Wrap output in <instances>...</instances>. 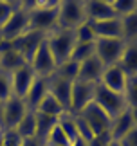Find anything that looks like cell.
<instances>
[{"instance_id": "cell-1", "label": "cell", "mask_w": 137, "mask_h": 146, "mask_svg": "<svg viewBox=\"0 0 137 146\" xmlns=\"http://www.w3.org/2000/svg\"><path fill=\"white\" fill-rule=\"evenodd\" d=\"M58 5L60 0H38L36 9H33L29 16V31H38L49 35L58 29Z\"/></svg>"}, {"instance_id": "cell-2", "label": "cell", "mask_w": 137, "mask_h": 146, "mask_svg": "<svg viewBox=\"0 0 137 146\" xmlns=\"http://www.w3.org/2000/svg\"><path fill=\"white\" fill-rule=\"evenodd\" d=\"M45 43L53 54V58L56 61V65L63 63V61L70 60L72 49H74V33L72 31H61V29H54L45 36Z\"/></svg>"}, {"instance_id": "cell-3", "label": "cell", "mask_w": 137, "mask_h": 146, "mask_svg": "<svg viewBox=\"0 0 137 146\" xmlns=\"http://www.w3.org/2000/svg\"><path fill=\"white\" fill-rule=\"evenodd\" d=\"M85 18L83 0H60L58 5V29L61 31H74L81 25Z\"/></svg>"}, {"instance_id": "cell-4", "label": "cell", "mask_w": 137, "mask_h": 146, "mask_svg": "<svg viewBox=\"0 0 137 146\" xmlns=\"http://www.w3.org/2000/svg\"><path fill=\"white\" fill-rule=\"evenodd\" d=\"M94 103H98L112 119L117 117V115H121L123 112H126L130 108V103H128V99H126L124 94L112 92V90H108V88H105L103 85H99V83L96 85Z\"/></svg>"}, {"instance_id": "cell-5", "label": "cell", "mask_w": 137, "mask_h": 146, "mask_svg": "<svg viewBox=\"0 0 137 146\" xmlns=\"http://www.w3.org/2000/svg\"><path fill=\"white\" fill-rule=\"evenodd\" d=\"M74 115H79L85 123H87L88 128H90V132L94 133V137L105 135V133L110 132L112 117L108 115L98 103H94V101H92L90 105L85 106V108L79 112V114H74Z\"/></svg>"}, {"instance_id": "cell-6", "label": "cell", "mask_w": 137, "mask_h": 146, "mask_svg": "<svg viewBox=\"0 0 137 146\" xmlns=\"http://www.w3.org/2000/svg\"><path fill=\"white\" fill-rule=\"evenodd\" d=\"M124 49V40H112V38H96L94 42V56L105 67L117 65Z\"/></svg>"}, {"instance_id": "cell-7", "label": "cell", "mask_w": 137, "mask_h": 146, "mask_svg": "<svg viewBox=\"0 0 137 146\" xmlns=\"http://www.w3.org/2000/svg\"><path fill=\"white\" fill-rule=\"evenodd\" d=\"M27 31H29V16L18 4V7L13 11V15L7 18V22L0 27V36L7 42H13L16 38L24 36Z\"/></svg>"}, {"instance_id": "cell-8", "label": "cell", "mask_w": 137, "mask_h": 146, "mask_svg": "<svg viewBox=\"0 0 137 146\" xmlns=\"http://www.w3.org/2000/svg\"><path fill=\"white\" fill-rule=\"evenodd\" d=\"M94 94H96V83L74 80L72 92H70V112L68 114H79L85 106L94 101Z\"/></svg>"}, {"instance_id": "cell-9", "label": "cell", "mask_w": 137, "mask_h": 146, "mask_svg": "<svg viewBox=\"0 0 137 146\" xmlns=\"http://www.w3.org/2000/svg\"><path fill=\"white\" fill-rule=\"evenodd\" d=\"M45 36L43 33H38V31H27L24 36L16 38V40H13L11 43H13V49L18 50V52L24 56V60L27 61V63H31L33 56L36 54V50L40 49V45L45 42Z\"/></svg>"}, {"instance_id": "cell-10", "label": "cell", "mask_w": 137, "mask_h": 146, "mask_svg": "<svg viewBox=\"0 0 137 146\" xmlns=\"http://www.w3.org/2000/svg\"><path fill=\"white\" fill-rule=\"evenodd\" d=\"M29 110L25 106V101L11 96L4 101V121H2V130H13V128L20 123V119L25 115V112Z\"/></svg>"}, {"instance_id": "cell-11", "label": "cell", "mask_w": 137, "mask_h": 146, "mask_svg": "<svg viewBox=\"0 0 137 146\" xmlns=\"http://www.w3.org/2000/svg\"><path fill=\"white\" fill-rule=\"evenodd\" d=\"M29 65H31V69L34 70V74H36L38 78H51L54 74L56 67H58L45 42L40 45V49L36 50V54L33 56Z\"/></svg>"}, {"instance_id": "cell-12", "label": "cell", "mask_w": 137, "mask_h": 146, "mask_svg": "<svg viewBox=\"0 0 137 146\" xmlns=\"http://www.w3.org/2000/svg\"><path fill=\"white\" fill-rule=\"evenodd\" d=\"M99 85H103L112 92L124 94L126 92V85H128V78L121 70L119 65H110V67H105V70L101 74V80H99Z\"/></svg>"}, {"instance_id": "cell-13", "label": "cell", "mask_w": 137, "mask_h": 146, "mask_svg": "<svg viewBox=\"0 0 137 146\" xmlns=\"http://www.w3.org/2000/svg\"><path fill=\"white\" fill-rule=\"evenodd\" d=\"M34 78H36V74H34V70L31 69V65H24V67H20L18 70H15L13 74H11V90H13V96L24 99L25 94L29 92Z\"/></svg>"}, {"instance_id": "cell-14", "label": "cell", "mask_w": 137, "mask_h": 146, "mask_svg": "<svg viewBox=\"0 0 137 146\" xmlns=\"http://www.w3.org/2000/svg\"><path fill=\"white\" fill-rule=\"evenodd\" d=\"M70 92H72V81L53 74L49 78V94L65 108V112H70Z\"/></svg>"}, {"instance_id": "cell-15", "label": "cell", "mask_w": 137, "mask_h": 146, "mask_svg": "<svg viewBox=\"0 0 137 146\" xmlns=\"http://www.w3.org/2000/svg\"><path fill=\"white\" fill-rule=\"evenodd\" d=\"M83 9H85V18L88 22L116 18L108 0H83Z\"/></svg>"}, {"instance_id": "cell-16", "label": "cell", "mask_w": 137, "mask_h": 146, "mask_svg": "<svg viewBox=\"0 0 137 146\" xmlns=\"http://www.w3.org/2000/svg\"><path fill=\"white\" fill-rule=\"evenodd\" d=\"M103 70H105V65H103L96 56H92V58H88V60H85V61L79 63L76 80H81V81H87V83H96V85H98L99 80H101Z\"/></svg>"}, {"instance_id": "cell-17", "label": "cell", "mask_w": 137, "mask_h": 146, "mask_svg": "<svg viewBox=\"0 0 137 146\" xmlns=\"http://www.w3.org/2000/svg\"><path fill=\"white\" fill-rule=\"evenodd\" d=\"M94 27L96 38H112V40H123V27L121 18H108L101 22H90Z\"/></svg>"}, {"instance_id": "cell-18", "label": "cell", "mask_w": 137, "mask_h": 146, "mask_svg": "<svg viewBox=\"0 0 137 146\" xmlns=\"http://www.w3.org/2000/svg\"><path fill=\"white\" fill-rule=\"evenodd\" d=\"M117 65L126 74V78L137 76V42H124V49Z\"/></svg>"}, {"instance_id": "cell-19", "label": "cell", "mask_w": 137, "mask_h": 146, "mask_svg": "<svg viewBox=\"0 0 137 146\" xmlns=\"http://www.w3.org/2000/svg\"><path fill=\"white\" fill-rule=\"evenodd\" d=\"M49 92V78H34V81H33V85L29 88V92L25 94V106L29 110H36V106L38 103L42 101V98L45 96V94Z\"/></svg>"}, {"instance_id": "cell-20", "label": "cell", "mask_w": 137, "mask_h": 146, "mask_svg": "<svg viewBox=\"0 0 137 146\" xmlns=\"http://www.w3.org/2000/svg\"><path fill=\"white\" fill-rule=\"evenodd\" d=\"M134 128V123H132V117H130V112H123L121 115L114 117L112 119V125H110V139H117V141H121V139L126 135V133Z\"/></svg>"}, {"instance_id": "cell-21", "label": "cell", "mask_w": 137, "mask_h": 146, "mask_svg": "<svg viewBox=\"0 0 137 146\" xmlns=\"http://www.w3.org/2000/svg\"><path fill=\"white\" fill-rule=\"evenodd\" d=\"M34 112H38V114H43V115L56 117V119H60L61 115L68 114V112H65V108H63V106H61L53 96H51L49 92L42 98V101L38 103V106H36V110H34Z\"/></svg>"}, {"instance_id": "cell-22", "label": "cell", "mask_w": 137, "mask_h": 146, "mask_svg": "<svg viewBox=\"0 0 137 146\" xmlns=\"http://www.w3.org/2000/svg\"><path fill=\"white\" fill-rule=\"evenodd\" d=\"M24 65H29L27 61L24 60V56H22L18 50H9V52H4V54H0V69L5 70V72H9V74H13L15 70H18L20 67H24Z\"/></svg>"}, {"instance_id": "cell-23", "label": "cell", "mask_w": 137, "mask_h": 146, "mask_svg": "<svg viewBox=\"0 0 137 146\" xmlns=\"http://www.w3.org/2000/svg\"><path fill=\"white\" fill-rule=\"evenodd\" d=\"M13 130H16V133L22 139H29V137L36 135V114H34V110H27L25 115L22 117L20 123Z\"/></svg>"}, {"instance_id": "cell-24", "label": "cell", "mask_w": 137, "mask_h": 146, "mask_svg": "<svg viewBox=\"0 0 137 146\" xmlns=\"http://www.w3.org/2000/svg\"><path fill=\"white\" fill-rule=\"evenodd\" d=\"M36 114V139L40 141H45V137L51 133V130L58 125V119L56 117H51V115H43V114H38V112H34Z\"/></svg>"}, {"instance_id": "cell-25", "label": "cell", "mask_w": 137, "mask_h": 146, "mask_svg": "<svg viewBox=\"0 0 137 146\" xmlns=\"http://www.w3.org/2000/svg\"><path fill=\"white\" fill-rule=\"evenodd\" d=\"M123 27V40L124 42H137V11L121 18Z\"/></svg>"}, {"instance_id": "cell-26", "label": "cell", "mask_w": 137, "mask_h": 146, "mask_svg": "<svg viewBox=\"0 0 137 146\" xmlns=\"http://www.w3.org/2000/svg\"><path fill=\"white\" fill-rule=\"evenodd\" d=\"M72 33H74V42L76 43H94L96 42L94 27L88 20H85L81 25H78Z\"/></svg>"}, {"instance_id": "cell-27", "label": "cell", "mask_w": 137, "mask_h": 146, "mask_svg": "<svg viewBox=\"0 0 137 146\" xmlns=\"http://www.w3.org/2000/svg\"><path fill=\"white\" fill-rule=\"evenodd\" d=\"M108 2L117 18H123V16L137 11V0H108Z\"/></svg>"}, {"instance_id": "cell-28", "label": "cell", "mask_w": 137, "mask_h": 146, "mask_svg": "<svg viewBox=\"0 0 137 146\" xmlns=\"http://www.w3.org/2000/svg\"><path fill=\"white\" fill-rule=\"evenodd\" d=\"M78 69H79V63H76V61H72V60H67V61H63V63H60L56 67L54 74L63 78V80L74 81L78 78Z\"/></svg>"}, {"instance_id": "cell-29", "label": "cell", "mask_w": 137, "mask_h": 146, "mask_svg": "<svg viewBox=\"0 0 137 146\" xmlns=\"http://www.w3.org/2000/svg\"><path fill=\"white\" fill-rule=\"evenodd\" d=\"M58 126L63 130V133L70 139V141H74V139H78V126H76V117H74L72 114H65L61 115L58 119Z\"/></svg>"}, {"instance_id": "cell-30", "label": "cell", "mask_w": 137, "mask_h": 146, "mask_svg": "<svg viewBox=\"0 0 137 146\" xmlns=\"http://www.w3.org/2000/svg\"><path fill=\"white\" fill-rule=\"evenodd\" d=\"M94 56V43H74L70 60L76 61V63H81V61L88 60Z\"/></svg>"}, {"instance_id": "cell-31", "label": "cell", "mask_w": 137, "mask_h": 146, "mask_svg": "<svg viewBox=\"0 0 137 146\" xmlns=\"http://www.w3.org/2000/svg\"><path fill=\"white\" fill-rule=\"evenodd\" d=\"M43 146H70V139H68L63 133V130L56 125L53 130H51L49 135L45 137Z\"/></svg>"}, {"instance_id": "cell-32", "label": "cell", "mask_w": 137, "mask_h": 146, "mask_svg": "<svg viewBox=\"0 0 137 146\" xmlns=\"http://www.w3.org/2000/svg\"><path fill=\"white\" fill-rule=\"evenodd\" d=\"M13 96V90H11V74L0 69V101H4Z\"/></svg>"}, {"instance_id": "cell-33", "label": "cell", "mask_w": 137, "mask_h": 146, "mask_svg": "<svg viewBox=\"0 0 137 146\" xmlns=\"http://www.w3.org/2000/svg\"><path fill=\"white\" fill-rule=\"evenodd\" d=\"M16 7H18V2L15 0H0V27L7 22V18L13 15Z\"/></svg>"}, {"instance_id": "cell-34", "label": "cell", "mask_w": 137, "mask_h": 146, "mask_svg": "<svg viewBox=\"0 0 137 146\" xmlns=\"http://www.w3.org/2000/svg\"><path fill=\"white\" fill-rule=\"evenodd\" d=\"M22 139L16 130H2V146H22Z\"/></svg>"}, {"instance_id": "cell-35", "label": "cell", "mask_w": 137, "mask_h": 146, "mask_svg": "<svg viewBox=\"0 0 137 146\" xmlns=\"http://www.w3.org/2000/svg\"><path fill=\"white\" fill-rule=\"evenodd\" d=\"M124 96H126L130 106L137 105V76L135 78H128V85H126V92H124Z\"/></svg>"}, {"instance_id": "cell-36", "label": "cell", "mask_w": 137, "mask_h": 146, "mask_svg": "<svg viewBox=\"0 0 137 146\" xmlns=\"http://www.w3.org/2000/svg\"><path fill=\"white\" fill-rule=\"evenodd\" d=\"M123 146H137V126H134L126 135L121 139Z\"/></svg>"}, {"instance_id": "cell-37", "label": "cell", "mask_w": 137, "mask_h": 146, "mask_svg": "<svg viewBox=\"0 0 137 146\" xmlns=\"http://www.w3.org/2000/svg\"><path fill=\"white\" fill-rule=\"evenodd\" d=\"M22 146H43V143L40 141V139H36V137H29V139H24Z\"/></svg>"}, {"instance_id": "cell-38", "label": "cell", "mask_w": 137, "mask_h": 146, "mask_svg": "<svg viewBox=\"0 0 137 146\" xmlns=\"http://www.w3.org/2000/svg\"><path fill=\"white\" fill-rule=\"evenodd\" d=\"M130 112V117H132V123H134V126H137V105H132L128 108Z\"/></svg>"}, {"instance_id": "cell-39", "label": "cell", "mask_w": 137, "mask_h": 146, "mask_svg": "<svg viewBox=\"0 0 137 146\" xmlns=\"http://www.w3.org/2000/svg\"><path fill=\"white\" fill-rule=\"evenodd\" d=\"M70 146H88V143L83 141L81 137H78V139H74V141H70Z\"/></svg>"}, {"instance_id": "cell-40", "label": "cell", "mask_w": 137, "mask_h": 146, "mask_svg": "<svg viewBox=\"0 0 137 146\" xmlns=\"http://www.w3.org/2000/svg\"><path fill=\"white\" fill-rule=\"evenodd\" d=\"M106 146H123V143H121V141H117V139H110Z\"/></svg>"}, {"instance_id": "cell-41", "label": "cell", "mask_w": 137, "mask_h": 146, "mask_svg": "<svg viewBox=\"0 0 137 146\" xmlns=\"http://www.w3.org/2000/svg\"><path fill=\"white\" fill-rule=\"evenodd\" d=\"M2 121H4V103L0 101V130H2Z\"/></svg>"}, {"instance_id": "cell-42", "label": "cell", "mask_w": 137, "mask_h": 146, "mask_svg": "<svg viewBox=\"0 0 137 146\" xmlns=\"http://www.w3.org/2000/svg\"><path fill=\"white\" fill-rule=\"evenodd\" d=\"M0 146H2V130H0Z\"/></svg>"}]
</instances>
